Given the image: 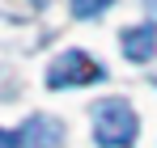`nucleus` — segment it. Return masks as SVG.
<instances>
[{"label": "nucleus", "mask_w": 157, "mask_h": 148, "mask_svg": "<svg viewBox=\"0 0 157 148\" xmlns=\"http://www.w3.org/2000/svg\"><path fill=\"white\" fill-rule=\"evenodd\" d=\"M102 80V64H94L85 51H64L47 68V89H68V85H94Z\"/></svg>", "instance_id": "obj_2"}, {"label": "nucleus", "mask_w": 157, "mask_h": 148, "mask_svg": "<svg viewBox=\"0 0 157 148\" xmlns=\"http://www.w3.org/2000/svg\"><path fill=\"white\" fill-rule=\"evenodd\" d=\"M123 55H128L132 64L153 59V55H157V25H153V21H144V25L123 30Z\"/></svg>", "instance_id": "obj_3"}, {"label": "nucleus", "mask_w": 157, "mask_h": 148, "mask_svg": "<svg viewBox=\"0 0 157 148\" xmlns=\"http://www.w3.org/2000/svg\"><path fill=\"white\" fill-rule=\"evenodd\" d=\"M59 135H64L59 123L47 119V114H34V119L21 127V144H26V148H55V144H59Z\"/></svg>", "instance_id": "obj_4"}, {"label": "nucleus", "mask_w": 157, "mask_h": 148, "mask_svg": "<svg viewBox=\"0 0 157 148\" xmlns=\"http://www.w3.org/2000/svg\"><path fill=\"white\" fill-rule=\"evenodd\" d=\"M106 4H115V0H72V17H98Z\"/></svg>", "instance_id": "obj_5"}, {"label": "nucleus", "mask_w": 157, "mask_h": 148, "mask_svg": "<svg viewBox=\"0 0 157 148\" xmlns=\"http://www.w3.org/2000/svg\"><path fill=\"white\" fill-rule=\"evenodd\" d=\"M94 119H98V127H94V140L102 148H128L136 144V131H140V119H136V110H132L123 98H106L94 106Z\"/></svg>", "instance_id": "obj_1"}, {"label": "nucleus", "mask_w": 157, "mask_h": 148, "mask_svg": "<svg viewBox=\"0 0 157 148\" xmlns=\"http://www.w3.org/2000/svg\"><path fill=\"white\" fill-rule=\"evenodd\" d=\"M0 148H21V131H4L0 127Z\"/></svg>", "instance_id": "obj_6"}]
</instances>
